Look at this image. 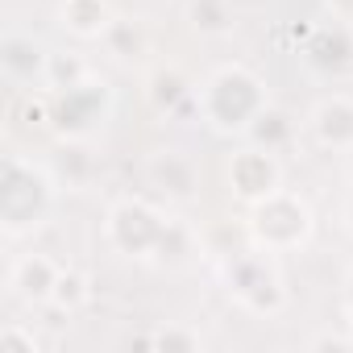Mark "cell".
<instances>
[{
    "mask_svg": "<svg viewBox=\"0 0 353 353\" xmlns=\"http://www.w3.org/2000/svg\"><path fill=\"white\" fill-rule=\"evenodd\" d=\"M208 117L216 129H245L262 117V92H258V79L241 67H225L208 79Z\"/></svg>",
    "mask_w": 353,
    "mask_h": 353,
    "instance_id": "6da1fadb",
    "label": "cell"
},
{
    "mask_svg": "<svg viewBox=\"0 0 353 353\" xmlns=\"http://www.w3.org/2000/svg\"><path fill=\"white\" fill-rule=\"evenodd\" d=\"M254 229H258V237H262V241H270V237H274V229H291V233L303 241V237H307V229H312V216H307V208H303L299 200H291V196H274V200H266V204L258 208Z\"/></svg>",
    "mask_w": 353,
    "mask_h": 353,
    "instance_id": "7a4b0ae2",
    "label": "cell"
},
{
    "mask_svg": "<svg viewBox=\"0 0 353 353\" xmlns=\"http://www.w3.org/2000/svg\"><path fill=\"white\" fill-rule=\"evenodd\" d=\"M316 133H320V141H328V145H353V104H345V100L320 104V112H316Z\"/></svg>",
    "mask_w": 353,
    "mask_h": 353,
    "instance_id": "3957f363",
    "label": "cell"
}]
</instances>
